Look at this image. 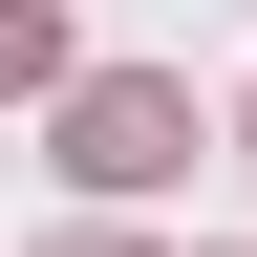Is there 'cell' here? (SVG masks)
Segmentation results:
<instances>
[{
  "label": "cell",
  "instance_id": "cell-3",
  "mask_svg": "<svg viewBox=\"0 0 257 257\" xmlns=\"http://www.w3.org/2000/svg\"><path fill=\"white\" fill-rule=\"evenodd\" d=\"M64 257H128V236H64Z\"/></svg>",
  "mask_w": 257,
  "mask_h": 257
},
{
  "label": "cell",
  "instance_id": "cell-1",
  "mask_svg": "<svg viewBox=\"0 0 257 257\" xmlns=\"http://www.w3.org/2000/svg\"><path fill=\"white\" fill-rule=\"evenodd\" d=\"M64 172H86V193H172V172H193V86H150V64H107V86L64 107Z\"/></svg>",
  "mask_w": 257,
  "mask_h": 257
},
{
  "label": "cell",
  "instance_id": "cell-2",
  "mask_svg": "<svg viewBox=\"0 0 257 257\" xmlns=\"http://www.w3.org/2000/svg\"><path fill=\"white\" fill-rule=\"evenodd\" d=\"M64 64V0H0V86H43Z\"/></svg>",
  "mask_w": 257,
  "mask_h": 257
}]
</instances>
